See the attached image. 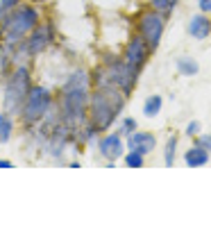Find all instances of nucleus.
I'll list each match as a JSON object with an SVG mask.
<instances>
[{
    "instance_id": "obj_17",
    "label": "nucleus",
    "mask_w": 211,
    "mask_h": 252,
    "mask_svg": "<svg viewBox=\"0 0 211 252\" xmlns=\"http://www.w3.org/2000/svg\"><path fill=\"white\" fill-rule=\"evenodd\" d=\"M175 150H177V136H170L166 143V166L175 164Z\"/></svg>"
},
{
    "instance_id": "obj_6",
    "label": "nucleus",
    "mask_w": 211,
    "mask_h": 252,
    "mask_svg": "<svg viewBox=\"0 0 211 252\" xmlns=\"http://www.w3.org/2000/svg\"><path fill=\"white\" fill-rule=\"evenodd\" d=\"M50 105H53L50 91H48L46 87H41V84L32 87V91H30L28 100H25V105H23V112H21L23 123L28 125V127L30 125L41 123L43 118L48 116V112H50Z\"/></svg>"
},
{
    "instance_id": "obj_3",
    "label": "nucleus",
    "mask_w": 211,
    "mask_h": 252,
    "mask_svg": "<svg viewBox=\"0 0 211 252\" xmlns=\"http://www.w3.org/2000/svg\"><path fill=\"white\" fill-rule=\"evenodd\" d=\"M125 105V94L116 87H95V91L89 98V123H93L95 127L109 129L112 123L116 121L118 112Z\"/></svg>"
},
{
    "instance_id": "obj_18",
    "label": "nucleus",
    "mask_w": 211,
    "mask_h": 252,
    "mask_svg": "<svg viewBox=\"0 0 211 252\" xmlns=\"http://www.w3.org/2000/svg\"><path fill=\"white\" fill-rule=\"evenodd\" d=\"M143 157H146V155L136 153V150H129V153L125 155V164H127L129 168H139V166H143Z\"/></svg>"
},
{
    "instance_id": "obj_9",
    "label": "nucleus",
    "mask_w": 211,
    "mask_h": 252,
    "mask_svg": "<svg viewBox=\"0 0 211 252\" xmlns=\"http://www.w3.org/2000/svg\"><path fill=\"white\" fill-rule=\"evenodd\" d=\"M150 53H152V50H150V48H148V43L143 41V36L136 34V36H132V39H129L127 48H125L123 59H125V64L132 66L134 70H141L143 66H146Z\"/></svg>"
},
{
    "instance_id": "obj_16",
    "label": "nucleus",
    "mask_w": 211,
    "mask_h": 252,
    "mask_svg": "<svg viewBox=\"0 0 211 252\" xmlns=\"http://www.w3.org/2000/svg\"><path fill=\"white\" fill-rule=\"evenodd\" d=\"M177 70L182 75H195L198 73V62H193L191 57H180L177 59Z\"/></svg>"
},
{
    "instance_id": "obj_2",
    "label": "nucleus",
    "mask_w": 211,
    "mask_h": 252,
    "mask_svg": "<svg viewBox=\"0 0 211 252\" xmlns=\"http://www.w3.org/2000/svg\"><path fill=\"white\" fill-rule=\"evenodd\" d=\"M39 25V12L36 7L21 2L14 9L0 14V43H9L16 46L23 39H28L30 32Z\"/></svg>"
},
{
    "instance_id": "obj_22",
    "label": "nucleus",
    "mask_w": 211,
    "mask_h": 252,
    "mask_svg": "<svg viewBox=\"0 0 211 252\" xmlns=\"http://www.w3.org/2000/svg\"><path fill=\"white\" fill-rule=\"evenodd\" d=\"M195 146L205 148V150H211V134H202V136H198V141H195Z\"/></svg>"
},
{
    "instance_id": "obj_24",
    "label": "nucleus",
    "mask_w": 211,
    "mask_h": 252,
    "mask_svg": "<svg viewBox=\"0 0 211 252\" xmlns=\"http://www.w3.org/2000/svg\"><path fill=\"white\" fill-rule=\"evenodd\" d=\"M198 5H200V9H202V12H211V0H198Z\"/></svg>"
},
{
    "instance_id": "obj_13",
    "label": "nucleus",
    "mask_w": 211,
    "mask_h": 252,
    "mask_svg": "<svg viewBox=\"0 0 211 252\" xmlns=\"http://www.w3.org/2000/svg\"><path fill=\"white\" fill-rule=\"evenodd\" d=\"M184 161H186V166H193V168H198V166H205L207 161H209V150H205V148H191V150H186V155H184Z\"/></svg>"
},
{
    "instance_id": "obj_7",
    "label": "nucleus",
    "mask_w": 211,
    "mask_h": 252,
    "mask_svg": "<svg viewBox=\"0 0 211 252\" xmlns=\"http://www.w3.org/2000/svg\"><path fill=\"white\" fill-rule=\"evenodd\" d=\"M102 66H105L112 87L121 89L125 95L132 94V89H134V84H136V77H139V70H134L132 66L125 64V59L114 57V55H109Z\"/></svg>"
},
{
    "instance_id": "obj_8",
    "label": "nucleus",
    "mask_w": 211,
    "mask_h": 252,
    "mask_svg": "<svg viewBox=\"0 0 211 252\" xmlns=\"http://www.w3.org/2000/svg\"><path fill=\"white\" fill-rule=\"evenodd\" d=\"M139 34L148 43L150 50H157L161 34H164V14L152 9V12H143L139 18Z\"/></svg>"
},
{
    "instance_id": "obj_23",
    "label": "nucleus",
    "mask_w": 211,
    "mask_h": 252,
    "mask_svg": "<svg viewBox=\"0 0 211 252\" xmlns=\"http://www.w3.org/2000/svg\"><path fill=\"white\" fill-rule=\"evenodd\" d=\"M198 132H200V123H198V121H191V123L186 125V134L193 136V134H198Z\"/></svg>"
},
{
    "instance_id": "obj_1",
    "label": "nucleus",
    "mask_w": 211,
    "mask_h": 252,
    "mask_svg": "<svg viewBox=\"0 0 211 252\" xmlns=\"http://www.w3.org/2000/svg\"><path fill=\"white\" fill-rule=\"evenodd\" d=\"M89 73L87 70H73L68 80L61 87L59 98V121L68 127H80L84 116L89 114Z\"/></svg>"
},
{
    "instance_id": "obj_5",
    "label": "nucleus",
    "mask_w": 211,
    "mask_h": 252,
    "mask_svg": "<svg viewBox=\"0 0 211 252\" xmlns=\"http://www.w3.org/2000/svg\"><path fill=\"white\" fill-rule=\"evenodd\" d=\"M55 39V28L50 23H39L28 39H23L21 43L14 46V59H23V57H36L43 50H48V46Z\"/></svg>"
},
{
    "instance_id": "obj_15",
    "label": "nucleus",
    "mask_w": 211,
    "mask_h": 252,
    "mask_svg": "<svg viewBox=\"0 0 211 252\" xmlns=\"http://www.w3.org/2000/svg\"><path fill=\"white\" fill-rule=\"evenodd\" d=\"M161 95H150V98L146 100V105H143V114H146L148 118H154L159 112H161Z\"/></svg>"
},
{
    "instance_id": "obj_12",
    "label": "nucleus",
    "mask_w": 211,
    "mask_h": 252,
    "mask_svg": "<svg viewBox=\"0 0 211 252\" xmlns=\"http://www.w3.org/2000/svg\"><path fill=\"white\" fill-rule=\"evenodd\" d=\"M188 32L193 39H207L211 34V21L205 16V14H198L188 21Z\"/></svg>"
},
{
    "instance_id": "obj_20",
    "label": "nucleus",
    "mask_w": 211,
    "mask_h": 252,
    "mask_svg": "<svg viewBox=\"0 0 211 252\" xmlns=\"http://www.w3.org/2000/svg\"><path fill=\"white\" fill-rule=\"evenodd\" d=\"M132 132H136V121L134 118H123L121 121V134H132Z\"/></svg>"
},
{
    "instance_id": "obj_19",
    "label": "nucleus",
    "mask_w": 211,
    "mask_h": 252,
    "mask_svg": "<svg viewBox=\"0 0 211 252\" xmlns=\"http://www.w3.org/2000/svg\"><path fill=\"white\" fill-rule=\"evenodd\" d=\"M175 5H177V0H152V7L161 14H170L175 9Z\"/></svg>"
},
{
    "instance_id": "obj_4",
    "label": "nucleus",
    "mask_w": 211,
    "mask_h": 252,
    "mask_svg": "<svg viewBox=\"0 0 211 252\" xmlns=\"http://www.w3.org/2000/svg\"><path fill=\"white\" fill-rule=\"evenodd\" d=\"M32 75H30V68L25 64L16 66V68L9 73L5 84V112L7 114H21L23 112V105L28 100L30 91H32Z\"/></svg>"
},
{
    "instance_id": "obj_10",
    "label": "nucleus",
    "mask_w": 211,
    "mask_h": 252,
    "mask_svg": "<svg viewBox=\"0 0 211 252\" xmlns=\"http://www.w3.org/2000/svg\"><path fill=\"white\" fill-rule=\"evenodd\" d=\"M98 150L107 161H116L125 155V143L121 139V134H105L98 141Z\"/></svg>"
},
{
    "instance_id": "obj_14",
    "label": "nucleus",
    "mask_w": 211,
    "mask_h": 252,
    "mask_svg": "<svg viewBox=\"0 0 211 252\" xmlns=\"http://www.w3.org/2000/svg\"><path fill=\"white\" fill-rule=\"evenodd\" d=\"M12 134H14L12 114L2 112V114H0V143H7V141H12Z\"/></svg>"
},
{
    "instance_id": "obj_11",
    "label": "nucleus",
    "mask_w": 211,
    "mask_h": 252,
    "mask_svg": "<svg viewBox=\"0 0 211 252\" xmlns=\"http://www.w3.org/2000/svg\"><path fill=\"white\" fill-rule=\"evenodd\" d=\"M154 146H157V139H154L150 132H132L127 139L129 150H136V153H141V155L152 153Z\"/></svg>"
},
{
    "instance_id": "obj_25",
    "label": "nucleus",
    "mask_w": 211,
    "mask_h": 252,
    "mask_svg": "<svg viewBox=\"0 0 211 252\" xmlns=\"http://www.w3.org/2000/svg\"><path fill=\"white\" fill-rule=\"evenodd\" d=\"M0 168H12V161L9 159H0Z\"/></svg>"
},
{
    "instance_id": "obj_21",
    "label": "nucleus",
    "mask_w": 211,
    "mask_h": 252,
    "mask_svg": "<svg viewBox=\"0 0 211 252\" xmlns=\"http://www.w3.org/2000/svg\"><path fill=\"white\" fill-rule=\"evenodd\" d=\"M23 2V0H0V14L7 12V9H14V7H18Z\"/></svg>"
}]
</instances>
